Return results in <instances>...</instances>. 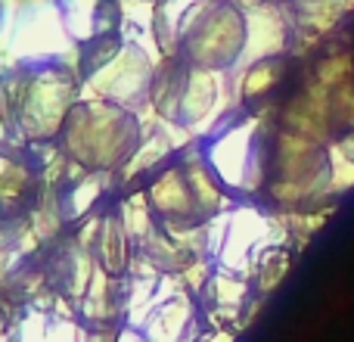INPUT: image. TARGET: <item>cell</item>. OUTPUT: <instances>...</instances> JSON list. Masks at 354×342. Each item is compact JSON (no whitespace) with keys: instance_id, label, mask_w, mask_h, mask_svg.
I'll return each mask as SVG.
<instances>
[{"instance_id":"cell-2","label":"cell","mask_w":354,"mask_h":342,"mask_svg":"<svg viewBox=\"0 0 354 342\" xmlns=\"http://www.w3.org/2000/svg\"><path fill=\"white\" fill-rule=\"evenodd\" d=\"M249 19L236 0H196L174 25V53L189 66L227 72L243 62Z\"/></svg>"},{"instance_id":"cell-12","label":"cell","mask_w":354,"mask_h":342,"mask_svg":"<svg viewBox=\"0 0 354 342\" xmlns=\"http://www.w3.org/2000/svg\"><path fill=\"white\" fill-rule=\"evenodd\" d=\"M289 271H292V255H289L286 246H270V249H264L255 264V277H252L255 296H261V299L274 296L277 289L283 287V280L289 277Z\"/></svg>"},{"instance_id":"cell-8","label":"cell","mask_w":354,"mask_h":342,"mask_svg":"<svg viewBox=\"0 0 354 342\" xmlns=\"http://www.w3.org/2000/svg\"><path fill=\"white\" fill-rule=\"evenodd\" d=\"M245 19H249V44H245V53H243L245 66L270 60V56H277V53L286 50L289 19L283 16L277 6L255 3L252 10H245Z\"/></svg>"},{"instance_id":"cell-7","label":"cell","mask_w":354,"mask_h":342,"mask_svg":"<svg viewBox=\"0 0 354 342\" xmlns=\"http://www.w3.org/2000/svg\"><path fill=\"white\" fill-rule=\"evenodd\" d=\"M199 299L193 293H180L156 305L140 330L147 342H199Z\"/></svg>"},{"instance_id":"cell-1","label":"cell","mask_w":354,"mask_h":342,"mask_svg":"<svg viewBox=\"0 0 354 342\" xmlns=\"http://www.w3.org/2000/svg\"><path fill=\"white\" fill-rule=\"evenodd\" d=\"M56 141L75 168L106 174L137 156L143 147V125L137 122L134 109L109 100H75Z\"/></svg>"},{"instance_id":"cell-13","label":"cell","mask_w":354,"mask_h":342,"mask_svg":"<svg viewBox=\"0 0 354 342\" xmlns=\"http://www.w3.org/2000/svg\"><path fill=\"white\" fill-rule=\"evenodd\" d=\"M277 78H280V62H277V56L261 60V62H252V66L243 72V81H239V97L243 100L261 97V93H268L270 87L277 84Z\"/></svg>"},{"instance_id":"cell-3","label":"cell","mask_w":354,"mask_h":342,"mask_svg":"<svg viewBox=\"0 0 354 342\" xmlns=\"http://www.w3.org/2000/svg\"><path fill=\"white\" fill-rule=\"evenodd\" d=\"M78 100V81L66 69H31L12 84V125L28 143L56 141L68 109Z\"/></svg>"},{"instance_id":"cell-9","label":"cell","mask_w":354,"mask_h":342,"mask_svg":"<svg viewBox=\"0 0 354 342\" xmlns=\"http://www.w3.org/2000/svg\"><path fill=\"white\" fill-rule=\"evenodd\" d=\"M134 258V240H131L128 227H124L122 215H106L100 218L97 231H93V262L115 280H124Z\"/></svg>"},{"instance_id":"cell-5","label":"cell","mask_w":354,"mask_h":342,"mask_svg":"<svg viewBox=\"0 0 354 342\" xmlns=\"http://www.w3.org/2000/svg\"><path fill=\"white\" fill-rule=\"evenodd\" d=\"M87 75L100 100L137 109L149 100L156 66L147 50H140L137 44H112L103 56H97V62L87 66Z\"/></svg>"},{"instance_id":"cell-11","label":"cell","mask_w":354,"mask_h":342,"mask_svg":"<svg viewBox=\"0 0 354 342\" xmlns=\"http://www.w3.org/2000/svg\"><path fill=\"white\" fill-rule=\"evenodd\" d=\"M351 0H286L289 19L301 28L311 31H326L342 19V12L348 10Z\"/></svg>"},{"instance_id":"cell-14","label":"cell","mask_w":354,"mask_h":342,"mask_svg":"<svg viewBox=\"0 0 354 342\" xmlns=\"http://www.w3.org/2000/svg\"><path fill=\"white\" fill-rule=\"evenodd\" d=\"M115 342H147V336H143L140 327H128V324H124L122 333L115 336Z\"/></svg>"},{"instance_id":"cell-15","label":"cell","mask_w":354,"mask_h":342,"mask_svg":"<svg viewBox=\"0 0 354 342\" xmlns=\"http://www.w3.org/2000/svg\"><path fill=\"white\" fill-rule=\"evenodd\" d=\"M199 342H236V330H212V333H205Z\"/></svg>"},{"instance_id":"cell-16","label":"cell","mask_w":354,"mask_h":342,"mask_svg":"<svg viewBox=\"0 0 354 342\" xmlns=\"http://www.w3.org/2000/svg\"><path fill=\"white\" fill-rule=\"evenodd\" d=\"M255 3H270V6H280V3H286V0H255Z\"/></svg>"},{"instance_id":"cell-6","label":"cell","mask_w":354,"mask_h":342,"mask_svg":"<svg viewBox=\"0 0 354 342\" xmlns=\"http://www.w3.org/2000/svg\"><path fill=\"white\" fill-rule=\"evenodd\" d=\"M147 202L153 208L156 218H162L165 227H189V224H202L199 206H196L193 187H189V177L180 165H171L153 177L147 193Z\"/></svg>"},{"instance_id":"cell-10","label":"cell","mask_w":354,"mask_h":342,"mask_svg":"<svg viewBox=\"0 0 354 342\" xmlns=\"http://www.w3.org/2000/svg\"><path fill=\"white\" fill-rule=\"evenodd\" d=\"M31 196V168L19 156L0 150V218L25 208Z\"/></svg>"},{"instance_id":"cell-4","label":"cell","mask_w":354,"mask_h":342,"mask_svg":"<svg viewBox=\"0 0 354 342\" xmlns=\"http://www.w3.org/2000/svg\"><path fill=\"white\" fill-rule=\"evenodd\" d=\"M149 103L165 122L180 128H196L212 116L218 103V81L214 72L189 66L180 56H168L153 75Z\"/></svg>"}]
</instances>
